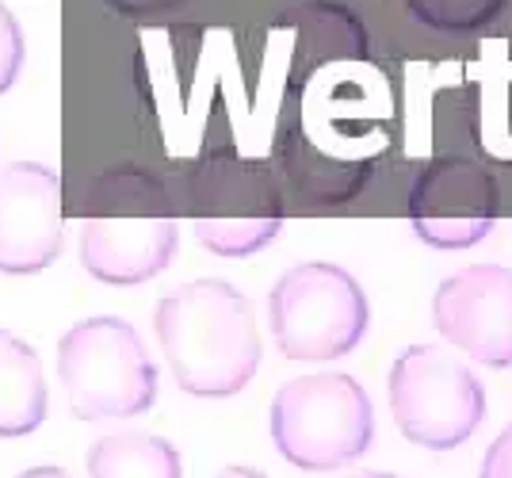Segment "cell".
<instances>
[{
  "mask_svg": "<svg viewBox=\"0 0 512 478\" xmlns=\"http://www.w3.org/2000/svg\"><path fill=\"white\" fill-rule=\"evenodd\" d=\"M176 387L195 398H234L260 368V333L253 303L226 280L172 287L153 314Z\"/></svg>",
  "mask_w": 512,
  "mask_h": 478,
  "instance_id": "1",
  "label": "cell"
},
{
  "mask_svg": "<svg viewBox=\"0 0 512 478\" xmlns=\"http://www.w3.org/2000/svg\"><path fill=\"white\" fill-rule=\"evenodd\" d=\"M375 440V410L344 371H318L283 383L272 398V444L299 471H337Z\"/></svg>",
  "mask_w": 512,
  "mask_h": 478,
  "instance_id": "2",
  "label": "cell"
},
{
  "mask_svg": "<svg viewBox=\"0 0 512 478\" xmlns=\"http://www.w3.org/2000/svg\"><path fill=\"white\" fill-rule=\"evenodd\" d=\"M58 379L81 421L138 417L157 398L146 341L123 318H85L58 341Z\"/></svg>",
  "mask_w": 512,
  "mask_h": 478,
  "instance_id": "3",
  "label": "cell"
},
{
  "mask_svg": "<svg viewBox=\"0 0 512 478\" xmlns=\"http://www.w3.org/2000/svg\"><path fill=\"white\" fill-rule=\"evenodd\" d=\"M371 322L367 295L341 264L306 261L287 268L268 295L272 341L287 360H341L363 341Z\"/></svg>",
  "mask_w": 512,
  "mask_h": 478,
  "instance_id": "4",
  "label": "cell"
},
{
  "mask_svg": "<svg viewBox=\"0 0 512 478\" xmlns=\"http://www.w3.org/2000/svg\"><path fill=\"white\" fill-rule=\"evenodd\" d=\"M390 413L409 444L448 452L486 417V387L444 345H409L390 368Z\"/></svg>",
  "mask_w": 512,
  "mask_h": 478,
  "instance_id": "5",
  "label": "cell"
},
{
  "mask_svg": "<svg viewBox=\"0 0 512 478\" xmlns=\"http://www.w3.org/2000/svg\"><path fill=\"white\" fill-rule=\"evenodd\" d=\"M180 226L146 180H130L111 192L104 211L81 226V264L92 280L134 287L161 276L176 257Z\"/></svg>",
  "mask_w": 512,
  "mask_h": 478,
  "instance_id": "6",
  "label": "cell"
},
{
  "mask_svg": "<svg viewBox=\"0 0 512 478\" xmlns=\"http://www.w3.org/2000/svg\"><path fill=\"white\" fill-rule=\"evenodd\" d=\"M501 211V192L486 165L470 157H436L409 188L413 234L432 249H470Z\"/></svg>",
  "mask_w": 512,
  "mask_h": 478,
  "instance_id": "7",
  "label": "cell"
},
{
  "mask_svg": "<svg viewBox=\"0 0 512 478\" xmlns=\"http://www.w3.org/2000/svg\"><path fill=\"white\" fill-rule=\"evenodd\" d=\"M432 322L448 345L482 368H512V272L501 264H470L436 287Z\"/></svg>",
  "mask_w": 512,
  "mask_h": 478,
  "instance_id": "8",
  "label": "cell"
},
{
  "mask_svg": "<svg viewBox=\"0 0 512 478\" xmlns=\"http://www.w3.org/2000/svg\"><path fill=\"white\" fill-rule=\"evenodd\" d=\"M62 176L39 161L0 169V276H31L62 257Z\"/></svg>",
  "mask_w": 512,
  "mask_h": 478,
  "instance_id": "9",
  "label": "cell"
},
{
  "mask_svg": "<svg viewBox=\"0 0 512 478\" xmlns=\"http://www.w3.org/2000/svg\"><path fill=\"white\" fill-rule=\"evenodd\" d=\"M50 413L39 352L23 337L0 329V440L31 436Z\"/></svg>",
  "mask_w": 512,
  "mask_h": 478,
  "instance_id": "10",
  "label": "cell"
},
{
  "mask_svg": "<svg viewBox=\"0 0 512 478\" xmlns=\"http://www.w3.org/2000/svg\"><path fill=\"white\" fill-rule=\"evenodd\" d=\"M88 478H184V467L165 436L123 429L88 448Z\"/></svg>",
  "mask_w": 512,
  "mask_h": 478,
  "instance_id": "11",
  "label": "cell"
},
{
  "mask_svg": "<svg viewBox=\"0 0 512 478\" xmlns=\"http://www.w3.org/2000/svg\"><path fill=\"white\" fill-rule=\"evenodd\" d=\"M291 27L299 31V43L314 50V58H360L367 50V35H363L360 16H352L341 4L329 0H314V4H299L291 16Z\"/></svg>",
  "mask_w": 512,
  "mask_h": 478,
  "instance_id": "12",
  "label": "cell"
},
{
  "mask_svg": "<svg viewBox=\"0 0 512 478\" xmlns=\"http://www.w3.org/2000/svg\"><path fill=\"white\" fill-rule=\"evenodd\" d=\"M409 16L440 35H467L501 16L505 0H406Z\"/></svg>",
  "mask_w": 512,
  "mask_h": 478,
  "instance_id": "13",
  "label": "cell"
},
{
  "mask_svg": "<svg viewBox=\"0 0 512 478\" xmlns=\"http://www.w3.org/2000/svg\"><path fill=\"white\" fill-rule=\"evenodd\" d=\"M23 58H27V46H23V27L12 16L8 4H0V96L12 92V85L20 81Z\"/></svg>",
  "mask_w": 512,
  "mask_h": 478,
  "instance_id": "14",
  "label": "cell"
},
{
  "mask_svg": "<svg viewBox=\"0 0 512 478\" xmlns=\"http://www.w3.org/2000/svg\"><path fill=\"white\" fill-rule=\"evenodd\" d=\"M478 478H512V421L497 433L486 459H482V475Z\"/></svg>",
  "mask_w": 512,
  "mask_h": 478,
  "instance_id": "15",
  "label": "cell"
},
{
  "mask_svg": "<svg viewBox=\"0 0 512 478\" xmlns=\"http://www.w3.org/2000/svg\"><path fill=\"white\" fill-rule=\"evenodd\" d=\"M119 8H130V12H165V8H176L184 0H115Z\"/></svg>",
  "mask_w": 512,
  "mask_h": 478,
  "instance_id": "16",
  "label": "cell"
},
{
  "mask_svg": "<svg viewBox=\"0 0 512 478\" xmlns=\"http://www.w3.org/2000/svg\"><path fill=\"white\" fill-rule=\"evenodd\" d=\"M16 478H73L65 467H31V471H23Z\"/></svg>",
  "mask_w": 512,
  "mask_h": 478,
  "instance_id": "17",
  "label": "cell"
},
{
  "mask_svg": "<svg viewBox=\"0 0 512 478\" xmlns=\"http://www.w3.org/2000/svg\"><path fill=\"white\" fill-rule=\"evenodd\" d=\"M214 478H268V475H260L253 467H226V471H218Z\"/></svg>",
  "mask_w": 512,
  "mask_h": 478,
  "instance_id": "18",
  "label": "cell"
},
{
  "mask_svg": "<svg viewBox=\"0 0 512 478\" xmlns=\"http://www.w3.org/2000/svg\"><path fill=\"white\" fill-rule=\"evenodd\" d=\"M344 478H394V475H379V471H356V475H344Z\"/></svg>",
  "mask_w": 512,
  "mask_h": 478,
  "instance_id": "19",
  "label": "cell"
}]
</instances>
